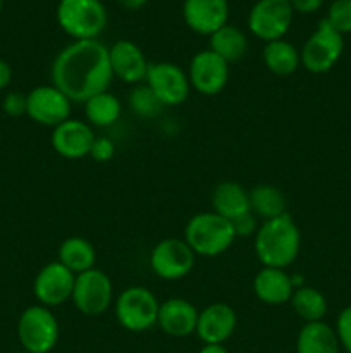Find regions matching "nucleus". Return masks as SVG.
Listing matches in <instances>:
<instances>
[{
  "instance_id": "33",
  "label": "nucleus",
  "mask_w": 351,
  "mask_h": 353,
  "mask_svg": "<svg viewBox=\"0 0 351 353\" xmlns=\"http://www.w3.org/2000/svg\"><path fill=\"white\" fill-rule=\"evenodd\" d=\"M231 224H233L234 228V234L237 236H251V234H257L258 231V219L257 216H255L253 212H246L243 214V216L236 217V219L231 221Z\"/></svg>"
},
{
  "instance_id": "21",
  "label": "nucleus",
  "mask_w": 351,
  "mask_h": 353,
  "mask_svg": "<svg viewBox=\"0 0 351 353\" xmlns=\"http://www.w3.org/2000/svg\"><path fill=\"white\" fill-rule=\"evenodd\" d=\"M212 209L219 216L233 221L250 212V193L234 181H224L212 192Z\"/></svg>"
},
{
  "instance_id": "34",
  "label": "nucleus",
  "mask_w": 351,
  "mask_h": 353,
  "mask_svg": "<svg viewBox=\"0 0 351 353\" xmlns=\"http://www.w3.org/2000/svg\"><path fill=\"white\" fill-rule=\"evenodd\" d=\"M116 154V145L110 138H95L92 145V150H89V155L95 159L96 162H107L114 157Z\"/></svg>"
},
{
  "instance_id": "16",
  "label": "nucleus",
  "mask_w": 351,
  "mask_h": 353,
  "mask_svg": "<svg viewBox=\"0 0 351 353\" xmlns=\"http://www.w3.org/2000/svg\"><path fill=\"white\" fill-rule=\"evenodd\" d=\"M182 17L189 30L198 34H213L229 19L227 0H184Z\"/></svg>"
},
{
  "instance_id": "36",
  "label": "nucleus",
  "mask_w": 351,
  "mask_h": 353,
  "mask_svg": "<svg viewBox=\"0 0 351 353\" xmlns=\"http://www.w3.org/2000/svg\"><path fill=\"white\" fill-rule=\"evenodd\" d=\"M10 79H12V68L9 62L0 59V90L7 88L10 85Z\"/></svg>"
},
{
  "instance_id": "18",
  "label": "nucleus",
  "mask_w": 351,
  "mask_h": 353,
  "mask_svg": "<svg viewBox=\"0 0 351 353\" xmlns=\"http://www.w3.org/2000/svg\"><path fill=\"white\" fill-rule=\"evenodd\" d=\"M110 68L114 76L129 85H138L147 78L148 62L143 50L134 41L119 40L109 47Z\"/></svg>"
},
{
  "instance_id": "26",
  "label": "nucleus",
  "mask_w": 351,
  "mask_h": 353,
  "mask_svg": "<svg viewBox=\"0 0 351 353\" xmlns=\"http://www.w3.org/2000/svg\"><path fill=\"white\" fill-rule=\"evenodd\" d=\"M250 210L264 221L286 214V196L279 188L272 185H258L250 190Z\"/></svg>"
},
{
  "instance_id": "31",
  "label": "nucleus",
  "mask_w": 351,
  "mask_h": 353,
  "mask_svg": "<svg viewBox=\"0 0 351 353\" xmlns=\"http://www.w3.org/2000/svg\"><path fill=\"white\" fill-rule=\"evenodd\" d=\"M336 334L341 347L348 353H351V305L341 310L336 321Z\"/></svg>"
},
{
  "instance_id": "3",
  "label": "nucleus",
  "mask_w": 351,
  "mask_h": 353,
  "mask_svg": "<svg viewBox=\"0 0 351 353\" xmlns=\"http://www.w3.org/2000/svg\"><path fill=\"white\" fill-rule=\"evenodd\" d=\"M236 240L229 219L212 212H200L188 221L184 228V241L195 255L217 257L224 254Z\"/></svg>"
},
{
  "instance_id": "8",
  "label": "nucleus",
  "mask_w": 351,
  "mask_h": 353,
  "mask_svg": "<svg viewBox=\"0 0 351 353\" xmlns=\"http://www.w3.org/2000/svg\"><path fill=\"white\" fill-rule=\"evenodd\" d=\"M112 281L100 269H89L76 276L71 300L85 316H102L112 303Z\"/></svg>"
},
{
  "instance_id": "23",
  "label": "nucleus",
  "mask_w": 351,
  "mask_h": 353,
  "mask_svg": "<svg viewBox=\"0 0 351 353\" xmlns=\"http://www.w3.org/2000/svg\"><path fill=\"white\" fill-rule=\"evenodd\" d=\"M95 248L85 238H67L65 241H62L61 248H58V262L76 276L95 268Z\"/></svg>"
},
{
  "instance_id": "22",
  "label": "nucleus",
  "mask_w": 351,
  "mask_h": 353,
  "mask_svg": "<svg viewBox=\"0 0 351 353\" xmlns=\"http://www.w3.org/2000/svg\"><path fill=\"white\" fill-rule=\"evenodd\" d=\"M339 348L336 330L323 321L306 323L296 340V353H339Z\"/></svg>"
},
{
  "instance_id": "20",
  "label": "nucleus",
  "mask_w": 351,
  "mask_h": 353,
  "mask_svg": "<svg viewBox=\"0 0 351 353\" xmlns=\"http://www.w3.org/2000/svg\"><path fill=\"white\" fill-rule=\"evenodd\" d=\"M253 292L257 299L267 305H282L291 300L295 286L284 269L264 268L255 276Z\"/></svg>"
},
{
  "instance_id": "30",
  "label": "nucleus",
  "mask_w": 351,
  "mask_h": 353,
  "mask_svg": "<svg viewBox=\"0 0 351 353\" xmlns=\"http://www.w3.org/2000/svg\"><path fill=\"white\" fill-rule=\"evenodd\" d=\"M326 21L339 34L351 33V0H334L327 10Z\"/></svg>"
},
{
  "instance_id": "19",
  "label": "nucleus",
  "mask_w": 351,
  "mask_h": 353,
  "mask_svg": "<svg viewBox=\"0 0 351 353\" xmlns=\"http://www.w3.org/2000/svg\"><path fill=\"white\" fill-rule=\"evenodd\" d=\"M196 323H198V310L188 300L169 299L158 307L157 324L169 336H189L196 331Z\"/></svg>"
},
{
  "instance_id": "11",
  "label": "nucleus",
  "mask_w": 351,
  "mask_h": 353,
  "mask_svg": "<svg viewBox=\"0 0 351 353\" xmlns=\"http://www.w3.org/2000/svg\"><path fill=\"white\" fill-rule=\"evenodd\" d=\"M145 81L164 107L181 105L189 97L191 88L188 74L174 62L150 64Z\"/></svg>"
},
{
  "instance_id": "29",
  "label": "nucleus",
  "mask_w": 351,
  "mask_h": 353,
  "mask_svg": "<svg viewBox=\"0 0 351 353\" xmlns=\"http://www.w3.org/2000/svg\"><path fill=\"white\" fill-rule=\"evenodd\" d=\"M129 107L134 114H138L140 117H147V119H153L164 109L162 102L148 88V85L134 86L133 92L129 93Z\"/></svg>"
},
{
  "instance_id": "13",
  "label": "nucleus",
  "mask_w": 351,
  "mask_h": 353,
  "mask_svg": "<svg viewBox=\"0 0 351 353\" xmlns=\"http://www.w3.org/2000/svg\"><path fill=\"white\" fill-rule=\"evenodd\" d=\"M188 78L189 85L202 95H217L227 85L229 64L210 48L202 50L191 59Z\"/></svg>"
},
{
  "instance_id": "39",
  "label": "nucleus",
  "mask_w": 351,
  "mask_h": 353,
  "mask_svg": "<svg viewBox=\"0 0 351 353\" xmlns=\"http://www.w3.org/2000/svg\"><path fill=\"white\" fill-rule=\"evenodd\" d=\"M2 7H3V0H0V12H2Z\"/></svg>"
},
{
  "instance_id": "15",
  "label": "nucleus",
  "mask_w": 351,
  "mask_h": 353,
  "mask_svg": "<svg viewBox=\"0 0 351 353\" xmlns=\"http://www.w3.org/2000/svg\"><path fill=\"white\" fill-rule=\"evenodd\" d=\"M236 324L237 317L233 307L224 302H215L198 312L195 333L205 345H222L233 336Z\"/></svg>"
},
{
  "instance_id": "14",
  "label": "nucleus",
  "mask_w": 351,
  "mask_h": 353,
  "mask_svg": "<svg viewBox=\"0 0 351 353\" xmlns=\"http://www.w3.org/2000/svg\"><path fill=\"white\" fill-rule=\"evenodd\" d=\"M76 274H72L65 265L55 261L45 265L36 274L33 283V293L40 305L58 307L71 299L74 288Z\"/></svg>"
},
{
  "instance_id": "37",
  "label": "nucleus",
  "mask_w": 351,
  "mask_h": 353,
  "mask_svg": "<svg viewBox=\"0 0 351 353\" xmlns=\"http://www.w3.org/2000/svg\"><path fill=\"white\" fill-rule=\"evenodd\" d=\"M147 2L148 0H117V3H120L124 9H129V10L140 9V7H143Z\"/></svg>"
},
{
  "instance_id": "32",
  "label": "nucleus",
  "mask_w": 351,
  "mask_h": 353,
  "mask_svg": "<svg viewBox=\"0 0 351 353\" xmlns=\"http://www.w3.org/2000/svg\"><path fill=\"white\" fill-rule=\"evenodd\" d=\"M28 97L23 92H9L2 100V109L7 116L19 117L26 114Z\"/></svg>"
},
{
  "instance_id": "27",
  "label": "nucleus",
  "mask_w": 351,
  "mask_h": 353,
  "mask_svg": "<svg viewBox=\"0 0 351 353\" xmlns=\"http://www.w3.org/2000/svg\"><path fill=\"white\" fill-rule=\"evenodd\" d=\"M120 102L110 92H102L85 102V114L89 126L109 128L120 117Z\"/></svg>"
},
{
  "instance_id": "12",
  "label": "nucleus",
  "mask_w": 351,
  "mask_h": 353,
  "mask_svg": "<svg viewBox=\"0 0 351 353\" xmlns=\"http://www.w3.org/2000/svg\"><path fill=\"white\" fill-rule=\"evenodd\" d=\"M26 116L41 126L55 128L69 119L71 100L54 85L36 86L26 93Z\"/></svg>"
},
{
  "instance_id": "10",
  "label": "nucleus",
  "mask_w": 351,
  "mask_h": 353,
  "mask_svg": "<svg viewBox=\"0 0 351 353\" xmlns=\"http://www.w3.org/2000/svg\"><path fill=\"white\" fill-rule=\"evenodd\" d=\"M195 265V252L184 240L165 238L158 241L150 254V268L158 278L176 281L191 272Z\"/></svg>"
},
{
  "instance_id": "17",
  "label": "nucleus",
  "mask_w": 351,
  "mask_h": 353,
  "mask_svg": "<svg viewBox=\"0 0 351 353\" xmlns=\"http://www.w3.org/2000/svg\"><path fill=\"white\" fill-rule=\"evenodd\" d=\"M95 141L92 126L78 119H67L54 128L52 147L65 159H81L89 155Z\"/></svg>"
},
{
  "instance_id": "25",
  "label": "nucleus",
  "mask_w": 351,
  "mask_h": 353,
  "mask_svg": "<svg viewBox=\"0 0 351 353\" xmlns=\"http://www.w3.org/2000/svg\"><path fill=\"white\" fill-rule=\"evenodd\" d=\"M210 50L215 52L227 64L240 61L248 50L246 34L237 26L226 24L213 34H210Z\"/></svg>"
},
{
  "instance_id": "35",
  "label": "nucleus",
  "mask_w": 351,
  "mask_h": 353,
  "mask_svg": "<svg viewBox=\"0 0 351 353\" xmlns=\"http://www.w3.org/2000/svg\"><path fill=\"white\" fill-rule=\"evenodd\" d=\"M292 10L301 14H312L322 7L323 0H289Z\"/></svg>"
},
{
  "instance_id": "38",
  "label": "nucleus",
  "mask_w": 351,
  "mask_h": 353,
  "mask_svg": "<svg viewBox=\"0 0 351 353\" xmlns=\"http://www.w3.org/2000/svg\"><path fill=\"white\" fill-rule=\"evenodd\" d=\"M200 353H229L224 345H203Z\"/></svg>"
},
{
  "instance_id": "4",
  "label": "nucleus",
  "mask_w": 351,
  "mask_h": 353,
  "mask_svg": "<svg viewBox=\"0 0 351 353\" xmlns=\"http://www.w3.org/2000/svg\"><path fill=\"white\" fill-rule=\"evenodd\" d=\"M57 21L74 40H96L105 30L109 14L100 0H61Z\"/></svg>"
},
{
  "instance_id": "1",
  "label": "nucleus",
  "mask_w": 351,
  "mask_h": 353,
  "mask_svg": "<svg viewBox=\"0 0 351 353\" xmlns=\"http://www.w3.org/2000/svg\"><path fill=\"white\" fill-rule=\"evenodd\" d=\"M50 76L71 102H86L112 83L109 47L100 40H74L54 59Z\"/></svg>"
},
{
  "instance_id": "2",
  "label": "nucleus",
  "mask_w": 351,
  "mask_h": 353,
  "mask_svg": "<svg viewBox=\"0 0 351 353\" xmlns=\"http://www.w3.org/2000/svg\"><path fill=\"white\" fill-rule=\"evenodd\" d=\"M301 234L288 212L264 221L255 234V254L264 268L286 269L296 261Z\"/></svg>"
},
{
  "instance_id": "5",
  "label": "nucleus",
  "mask_w": 351,
  "mask_h": 353,
  "mask_svg": "<svg viewBox=\"0 0 351 353\" xmlns=\"http://www.w3.org/2000/svg\"><path fill=\"white\" fill-rule=\"evenodd\" d=\"M17 338L23 350L48 353L58 341V323L45 305H31L17 321Z\"/></svg>"
},
{
  "instance_id": "28",
  "label": "nucleus",
  "mask_w": 351,
  "mask_h": 353,
  "mask_svg": "<svg viewBox=\"0 0 351 353\" xmlns=\"http://www.w3.org/2000/svg\"><path fill=\"white\" fill-rule=\"evenodd\" d=\"M292 310L301 317L305 323H317L322 321L327 314V300L322 293L312 286H299L292 292L291 296Z\"/></svg>"
},
{
  "instance_id": "24",
  "label": "nucleus",
  "mask_w": 351,
  "mask_h": 353,
  "mask_svg": "<svg viewBox=\"0 0 351 353\" xmlns=\"http://www.w3.org/2000/svg\"><path fill=\"white\" fill-rule=\"evenodd\" d=\"M265 68L277 76H289L298 71L301 59L298 48L284 38L274 41H267L264 47Z\"/></svg>"
},
{
  "instance_id": "6",
  "label": "nucleus",
  "mask_w": 351,
  "mask_h": 353,
  "mask_svg": "<svg viewBox=\"0 0 351 353\" xmlns=\"http://www.w3.org/2000/svg\"><path fill=\"white\" fill-rule=\"evenodd\" d=\"M343 50V34L337 33L326 19H322L303 45L299 59H301V65L308 72L323 74L337 64Z\"/></svg>"
},
{
  "instance_id": "7",
  "label": "nucleus",
  "mask_w": 351,
  "mask_h": 353,
  "mask_svg": "<svg viewBox=\"0 0 351 353\" xmlns=\"http://www.w3.org/2000/svg\"><path fill=\"white\" fill-rule=\"evenodd\" d=\"M158 300L143 286H129L116 300V317L120 326L133 333H141L157 324Z\"/></svg>"
},
{
  "instance_id": "9",
  "label": "nucleus",
  "mask_w": 351,
  "mask_h": 353,
  "mask_svg": "<svg viewBox=\"0 0 351 353\" xmlns=\"http://www.w3.org/2000/svg\"><path fill=\"white\" fill-rule=\"evenodd\" d=\"M292 12L289 0H258L248 14V28L265 43L281 40L291 28Z\"/></svg>"
},
{
  "instance_id": "40",
  "label": "nucleus",
  "mask_w": 351,
  "mask_h": 353,
  "mask_svg": "<svg viewBox=\"0 0 351 353\" xmlns=\"http://www.w3.org/2000/svg\"><path fill=\"white\" fill-rule=\"evenodd\" d=\"M16 353H30V352H26V350H21V352H16Z\"/></svg>"
}]
</instances>
